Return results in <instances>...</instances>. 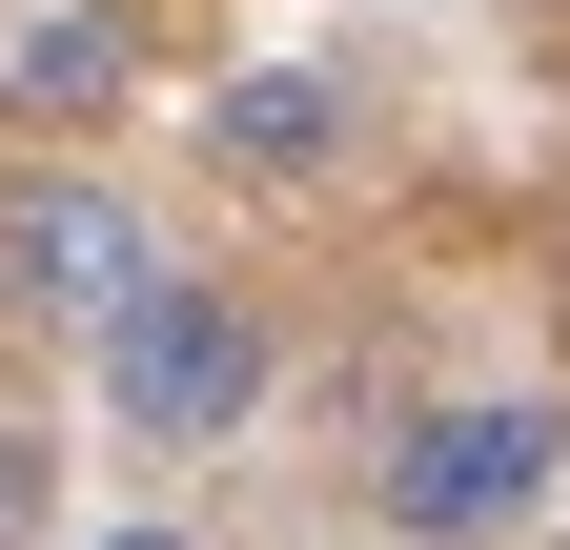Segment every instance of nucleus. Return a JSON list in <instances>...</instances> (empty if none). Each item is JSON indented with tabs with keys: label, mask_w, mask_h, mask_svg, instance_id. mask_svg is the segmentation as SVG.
I'll use <instances>...</instances> for the list:
<instances>
[{
	"label": "nucleus",
	"mask_w": 570,
	"mask_h": 550,
	"mask_svg": "<svg viewBox=\"0 0 570 550\" xmlns=\"http://www.w3.org/2000/svg\"><path fill=\"white\" fill-rule=\"evenodd\" d=\"M82 387H102L122 449H245V407L285 387V326H265V286H225V265L164 245V265L82 326Z\"/></svg>",
	"instance_id": "1"
},
{
	"label": "nucleus",
	"mask_w": 570,
	"mask_h": 550,
	"mask_svg": "<svg viewBox=\"0 0 570 550\" xmlns=\"http://www.w3.org/2000/svg\"><path fill=\"white\" fill-rule=\"evenodd\" d=\"M550 469H570V407L550 387H449V407H407V429L367 449V530L387 550H510L550 510Z\"/></svg>",
	"instance_id": "2"
},
{
	"label": "nucleus",
	"mask_w": 570,
	"mask_h": 550,
	"mask_svg": "<svg viewBox=\"0 0 570 550\" xmlns=\"http://www.w3.org/2000/svg\"><path fill=\"white\" fill-rule=\"evenodd\" d=\"M164 265V225H142V184L122 164H0V326H82Z\"/></svg>",
	"instance_id": "3"
},
{
	"label": "nucleus",
	"mask_w": 570,
	"mask_h": 550,
	"mask_svg": "<svg viewBox=\"0 0 570 550\" xmlns=\"http://www.w3.org/2000/svg\"><path fill=\"white\" fill-rule=\"evenodd\" d=\"M142 102V0H0V144L102 164V122Z\"/></svg>",
	"instance_id": "4"
},
{
	"label": "nucleus",
	"mask_w": 570,
	"mask_h": 550,
	"mask_svg": "<svg viewBox=\"0 0 570 550\" xmlns=\"http://www.w3.org/2000/svg\"><path fill=\"white\" fill-rule=\"evenodd\" d=\"M204 164H225V184H326L346 164V82H326V61H245V82L204 102Z\"/></svg>",
	"instance_id": "5"
},
{
	"label": "nucleus",
	"mask_w": 570,
	"mask_h": 550,
	"mask_svg": "<svg viewBox=\"0 0 570 550\" xmlns=\"http://www.w3.org/2000/svg\"><path fill=\"white\" fill-rule=\"evenodd\" d=\"M41 510H61V449H41V429H0V550H41Z\"/></svg>",
	"instance_id": "6"
},
{
	"label": "nucleus",
	"mask_w": 570,
	"mask_h": 550,
	"mask_svg": "<svg viewBox=\"0 0 570 550\" xmlns=\"http://www.w3.org/2000/svg\"><path fill=\"white\" fill-rule=\"evenodd\" d=\"M550 347H570V245H550Z\"/></svg>",
	"instance_id": "7"
},
{
	"label": "nucleus",
	"mask_w": 570,
	"mask_h": 550,
	"mask_svg": "<svg viewBox=\"0 0 570 550\" xmlns=\"http://www.w3.org/2000/svg\"><path fill=\"white\" fill-rule=\"evenodd\" d=\"M122 550H184V530H122Z\"/></svg>",
	"instance_id": "8"
}]
</instances>
